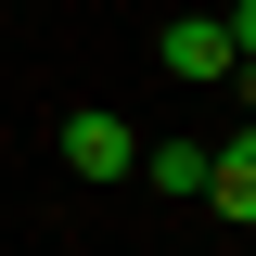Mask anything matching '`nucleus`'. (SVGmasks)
<instances>
[{"label":"nucleus","mask_w":256,"mask_h":256,"mask_svg":"<svg viewBox=\"0 0 256 256\" xmlns=\"http://www.w3.org/2000/svg\"><path fill=\"white\" fill-rule=\"evenodd\" d=\"M205 205L230 230H256V128H230V154H205Z\"/></svg>","instance_id":"obj_3"},{"label":"nucleus","mask_w":256,"mask_h":256,"mask_svg":"<svg viewBox=\"0 0 256 256\" xmlns=\"http://www.w3.org/2000/svg\"><path fill=\"white\" fill-rule=\"evenodd\" d=\"M141 180H154V192H205V141H154Z\"/></svg>","instance_id":"obj_4"},{"label":"nucleus","mask_w":256,"mask_h":256,"mask_svg":"<svg viewBox=\"0 0 256 256\" xmlns=\"http://www.w3.org/2000/svg\"><path fill=\"white\" fill-rule=\"evenodd\" d=\"M154 52H166V77H192V90H205V77H244V52H256V13H180Z\"/></svg>","instance_id":"obj_1"},{"label":"nucleus","mask_w":256,"mask_h":256,"mask_svg":"<svg viewBox=\"0 0 256 256\" xmlns=\"http://www.w3.org/2000/svg\"><path fill=\"white\" fill-rule=\"evenodd\" d=\"M64 166H77V180H128V166H141V141H128V116H102V102H77V116H64Z\"/></svg>","instance_id":"obj_2"}]
</instances>
